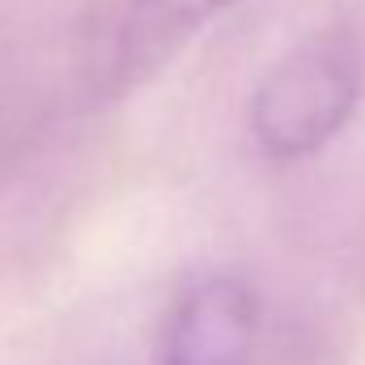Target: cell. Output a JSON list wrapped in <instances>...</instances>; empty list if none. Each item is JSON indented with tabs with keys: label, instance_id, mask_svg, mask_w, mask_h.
Returning a JSON list of instances; mask_svg holds the SVG:
<instances>
[{
	"label": "cell",
	"instance_id": "cell-1",
	"mask_svg": "<svg viewBox=\"0 0 365 365\" xmlns=\"http://www.w3.org/2000/svg\"><path fill=\"white\" fill-rule=\"evenodd\" d=\"M365 60L353 34L323 30L280 56L251 98V136L272 162L327 149L357 115Z\"/></svg>",
	"mask_w": 365,
	"mask_h": 365
},
{
	"label": "cell",
	"instance_id": "cell-2",
	"mask_svg": "<svg viewBox=\"0 0 365 365\" xmlns=\"http://www.w3.org/2000/svg\"><path fill=\"white\" fill-rule=\"evenodd\" d=\"M259 340V297L238 276L187 284L162 331V365H251Z\"/></svg>",
	"mask_w": 365,
	"mask_h": 365
},
{
	"label": "cell",
	"instance_id": "cell-3",
	"mask_svg": "<svg viewBox=\"0 0 365 365\" xmlns=\"http://www.w3.org/2000/svg\"><path fill=\"white\" fill-rule=\"evenodd\" d=\"M230 4L238 0H115L106 26L98 30V64L123 86Z\"/></svg>",
	"mask_w": 365,
	"mask_h": 365
}]
</instances>
